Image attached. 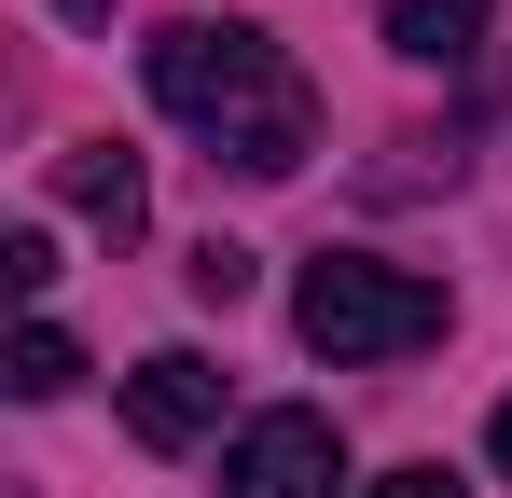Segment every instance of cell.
Returning a JSON list of instances; mask_svg holds the SVG:
<instances>
[{"instance_id":"1","label":"cell","mask_w":512,"mask_h":498,"mask_svg":"<svg viewBox=\"0 0 512 498\" xmlns=\"http://www.w3.org/2000/svg\"><path fill=\"white\" fill-rule=\"evenodd\" d=\"M139 70H153V111L194 125L208 166H236V180H291L319 153V97H305V70L263 42L250 14H167L139 42Z\"/></svg>"},{"instance_id":"2","label":"cell","mask_w":512,"mask_h":498,"mask_svg":"<svg viewBox=\"0 0 512 498\" xmlns=\"http://www.w3.org/2000/svg\"><path fill=\"white\" fill-rule=\"evenodd\" d=\"M443 277L416 263H374V249H319L305 277H291V332H305V360H416L443 346Z\"/></svg>"},{"instance_id":"3","label":"cell","mask_w":512,"mask_h":498,"mask_svg":"<svg viewBox=\"0 0 512 498\" xmlns=\"http://www.w3.org/2000/svg\"><path fill=\"white\" fill-rule=\"evenodd\" d=\"M222 485L236 498H346V443H333V415H305V402H277L236 429V457H222Z\"/></svg>"},{"instance_id":"4","label":"cell","mask_w":512,"mask_h":498,"mask_svg":"<svg viewBox=\"0 0 512 498\" xmlns=\"http://www.w3.org/2000/svg\"><path fill=\"white\" fill-rule=\"evenodd\" d=\"M208 415H222V374H208L194 346H153V360L125 374V429H139L153 457H180V443H208Z\"/></svg>"},{"instance_id":"5","label":"cell","mask_w":512,"mask_h":498,"mask_svg":"<svg viewBox=\"0 0 512 498\" xmlns=\"http://www.w3.org/2000/svg\"><path fill=\"white\" fill-rule=\"evenodd\" d=\"M56 208H70V222H97V236L125 249L139 222H153V180H139V153H125V139H70V153H56Z\"/></svg>"},{"instance_id":"6","label":"cell","mask_w":512,"mask_h":498,"mask_svg":"<svg viewBox=\"0 0 512 498\" xmlns=\"http://www.w3.org/2000/svg\"><path fill=\"white\" fill-rule=\"evenodd\" d=\"M485 14H499V0H374L388 56H416V70H443V56H471V42H485Z\"/></svg>"},{"instance_id":"7","label":"cell","mask_w":512,"mask_h":498,"mask_svg":"<svg viewBox=\"0 0 512 498\" xmlns=\"http://www.w3.org/2000/svg\"><path fill=\"white\" fill-rule=\"evenodd\" d=\"M0 374H14V402H70V388H84V346H70L56 319H28V332H14V360H0Z\"/></svg>"},{"instance_id":"8","label":"cell","mask_w":512,"mask_h":498,"mask_svg":"<svg viewBox=\"0 0 512 498\" xmlns=\"http://www.w3.org/2000/svg\"><path fill=\"white\" fill-rule=\"evenodd\" d=\"M180 277H194V305H236V291H250V249H236V236H208Z\"/></svg>"},{"instance_id":"9","label":"cell","mask_w":512,"mask_h":498,"mask_svg":"<svg viewBox=\"0 0 512 498\" xmlns=\"http://www.w3.org/2000/svg\"><path fill=\"white\" fill-rule=\"evenodd\" d=\"M360 498H471V485H457L443 457H416V471H388V485H360Z\"/></svg>"},{"instance_id":"10","label":"cell","mask_w":512,"mask_h":498,"mask_svg":"<svg viewBox=\"0 0 512 498\" xmlns=\"http://www.w3.org/2000/svg\"><path fill=\"white\" fill-rule=\"evenodd\" d=\"M485 457H499V485H512V402H499V429H485Z\"/></svg>"},{"instance_id":"11","label":"cell","mask_w":512,"mask_h":498,"mask_svg":"<svg viewBox=\"0 0 512 498\" xmlns=\"http://www.w3.org/2000/svg\"><path fill=\"white\" fill-rule=\"evenodd\" d=\"M56 14H84V28H97V14H111V0H56Z\"/></svg>"}]
</instances>
